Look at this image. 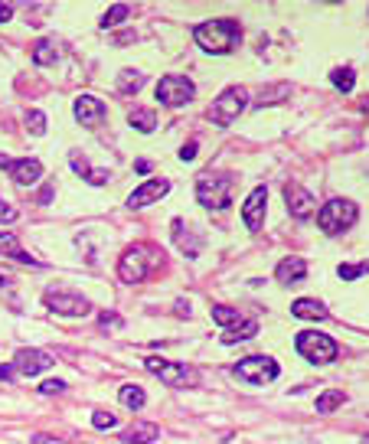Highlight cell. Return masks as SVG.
Wrapping results in <instances>:
<instances>
[{"instance_id":"d590c367","label":"cell","mask_w":369,"mask_h":444,"mask_svg":"<svg viewBox=\"0 0 369 444\" xmlns=\"http://www.w3.org/2000/svg\"><path fill=\"white\" fill-rule=\"evenodd\" d=\"M40 392H43V395L66 392V382H62V379H49V382H43V385H40Z\"/></svg>"},{"instance_id":"d4e9b609","label":"cell","mask_w":369,"mask_h":444,"mask_svg":"<svg viewBox=\"0 0 369 444\" xmlns=\"http://www.w3.org/2000/svg\"><path fill=\"white\" fill-rule=\"evenodd\" d=\"M131 128H138L144 131V134H151V131H157V115L151 108H134L131 111Z\"/></svg>"},{"instance_id":"c3c4849f","label":"cell","mask_w":369,"mask_h":444,"mask_svg":"<svg viewBox=\"0 0 369 444\" xmlns=\"http://www.w3.org/2000/svg\"><path fill=\"white\" fill-rule=\"evenodd\" d=\"M360 444H369V435H366V438H363V441H360Z\"/></svg>"},{"instance_id":"4fadbf2b","label":"cell","mask_w":369,"mask_h":444,"mask_svg":"<svg viewBox=\"0 0 369 444\" xmlns=\"http://www.w3.org/2000/svg\"><path fill=\"white\" fill-rule=\"evenodd\" d=\"M170 193V180H163V177H157V180H144L134 193L128 197V206L131 209H144V206H151V203H157V199H163Z\"/></svg>"},{"instance_id":"4dcf8cb0","label":"cell","mask_w":369,"mask_h":444,"mask_svg":"<svg viewBox=\"0 0 369 444\" xmlns=\"http://www.w3.org/2000/svg\"><path fill=\"white\" fill-rule=\"evenodd\" d=\"M330 82H334V88H340V92H353V86H356V72H353L350 66H344V69H334L330 72Z\"/></svg>"},{"instance_id":"30bf717a","label":"cell","mask_w":369,"mask_h":444,"mask_svg":"<svg viewBox=\"0 0 369 444\" xmlns=\"http://www.w3.org/2000/svg\"><path fill=\"white\" fill-rule=\"evenodd\" d=\"M193 95H197V86L187 76H163L157 82V102L167 108H183L187 102H193Z\"/></svg>"},{"instance_id":"603a6c76","label":"cell","mask_w":369,"mask_h":444,"mask_svg":"<svg viewBox=\"0 0 369 444\" xmlns=\"http://www.w3.org/2000/svg\"><path fill=\"white\" fill-rule=\"evenodd\" d=\"M252 337H258V320H242V324H235L232 330H226L219 340L226 343V346H232V343H242V340H252Z\"/></svg>"},{"instance_id":"d6a6232c","label":"cell","mask_w":369,"mask_h":444,"mask_svg":"<svg viewBox=\"0 0 369 444\" xmlns=\"http://www.w3.org/2000/svg\"><path fill=\"white\" fill-rule=\"evenodd\" d=\"M336 274H340L344 281H356V278L369 274V262H356V265H340V268H336Z\"/></svg>"},{"instance_id":"44dd1931","label":"cell","mask_w":369,"mask_h":444,"mask_svg":"<svg viewBox=\"0 0 369 444\" xmlns=\"http://www.w3.org/2000/svg\"><path fill=\"white\" fill-rule=\"evenodd\" d=\"M0 258H13V262H20V265H40L30 252H23L17 242V235H10V232H0Z\"/></svg>"},{"instance_id":"83f0119b","label":"cell","mask_w":369,"mask_h":444,"mask_svg":"<svg viewBox=\"0 0 369 444\" xmlns=\"http://www.w3.org/2000/svg\"><path fill=\"white\" fill-rule=\"evenodd\" d=\"M128 17H131V7H128V4H115V7L105 10V17L98 20V26H102V30H112V26L124 23Z\"/></svg>"},{"instance_id":"5bb4252c","label":"cell","mask_w":369,"mask_h":444,"mask_svg":"<svg viewBox=\"0 0 369 444\" xmlns=\"http://www.w3.org/2000/svg\"><path fill=\"white\" fill-rule=\"evenodd\" d=\"M265 209H268V189L265 187H255L242 206V222L249 226L252 232L262 229V222H265Z\"/></svg>"},{"instance_id":"2e32d148","label":"cell","mask_w":369,"mask_h":444,"mask_svg":"<svg viewBox=\"0 0 369 444\" xmlns=\"http://www.w3.org/2000/svg\"><path fill=\"white\" fill-rule=\"evenodd\" d=\"M7 173L13 177V183H20V187H33V183L43 180V163L36 160V157H23V160L10 163Z\"/></svg>"},{"instance_id":"d6986e66","label":"cell","mask_w":369,"mask_h":444,"mask_svg":"<svg viewBox=\"0 0 369 444\" xmlns=\"http://www.w3.org/2000/svg\"><path fill=\"white\" fill-rule=\"evenodd\" d=\"M160 438V428L154 425V421H134V425L124 428V435H121V441L124 444H151Z\"/></svg>"},{"instance_id":"277c9868","label":"cell","mask_w":369,"mask_h":444,"mask_svg":"<svg viewBox=\"0 0 369 444\" xmlns=\"http://www.w3.org/2000/svg\"><path fill=\"white\" fill-rule=\"evenodd\" d=\"M232 187H235V177H232V173H206V177H199V183H197V199L206 206V209H213V213L229 209Z\"/></svg>"},{"instance_id":"ac0fdd59","label":"cell","mask_w":369,"mask_h":444,"mask_svg":"<svg viewBox=\"0 0 369 444\" xmlns=\"http://www.w3.org/2000/svg\"><path fill=\"white\" fill-rule=\"evenodd\" d=\"M275 278H278L281 284H298V281H304V278H308V262H304V258H298V255L281 258V262H278V268H275Z\"/></svg>"},{"instance_id":"4316f807","label":"cell","mask_w":369,"mask_h":444,"mask_svg":"<svg viewBox=\"0 0 369 444\" xmlns=\"http://www.w3.org/2000/svg\"><path fill=\"white\" fill-rule=\"evenodd\" d=\"M344 402H346V395L340 392V389H327V392L317 395V411L320 415H330V411H336Z\"/></svg>"},{"instance_id":"f546056e","label":"cell","mask_w":369,"mask_h":444,"mask_svg":"<svg viewBox=\"0 0 369 444\" xmlns=\"http://www.w3.org/2000/svg\"><path fill=\"white\" fill-rule=\"evenodd\" d=\"M118 399H121V405H124V409H141V405H144L147 402V395H144V389H141V385H121V392H118Z\"/></svg>"},{"instance_id":"ee69618b","label":"cell","mask_w":369,"mask_h":444,"mask_svg":"<svg viewBox=\"0 0 369 444\" xmlns=\"http://www.w3.org/2000/svg\"><path fill=\"white\" fill-rule=\"evenodd\" d=\"M134 167H138V173H147V170H151V163H147V160H138Z\"/></svg>"},{"instance_id":"8fae6325","label":"cell","mask_w":369,"mask_h":444,"mask_svg":"<svg viewBox=\"0 0 369 444\" xmlns=\"http://www.w3.org/2000/svg\"><path fill=\"white\" fill-rule=\"evenodd\" d=\"M56 366V356H49L46 350H33V346H23L17 350L13 356V369H17V376H40L46 369Z\"/></svg>"},{"instance_id":"f35d334b","label":"cell","mask_w":369,"mask_h":444,"mask_svg":"<svg viewBox=\"0 0 369 444\" xmlns=\"http://www.w3.org/2000/svg\"><path fill=\"white\" fill-rule=\"evenodd\" d=\"M197 157V141H189V144L180 147V160H193Z\"/></svg>"},{"instance_id":"7a4b0ae2","label":"cell","mask_w":369,"mask_h":444,"mask_svg":"<svg viewBox=\"0 0 369 444\" xmlns=\"http://www.w3.org/2000/svg\"><path fill=\"white\" fill-rule=\"evenodd\" d=\"M160 262H163V258H160V248L151 245V242L131 245L128 252L121 255V262H118V278H121L124 284H138V281H144L147 274L154 271Z\"/></svg>"},{"instance_id":"9a60e30c","label":"cell","mask_w":369,"mask_h":444,"mask_svg":"<svg viewBox=\"0 0 369 444\" xmlns=\"http://www.w3.org/2000/svg\"><path fill=\"white\" fill-rule=\"evenodd\" d=\"M72 108H76V118L82 121L86 128H95V124H102V121H105V111H108L102 98H95V95H78Z\"/></svg>"},{"instance_id":"b9f144b4","label":"cell","mask_w":369,"mask_h":444,"mask_svg":"<svg viewBox=\"0 0 369 444\" xmlns=\"http://www.w3.org/2000/svg\"><path fill=\"white\" fill-rule=\"evenodd\" d=\"M52 193H56V187H43V193H40V203H49V199H52Z\"/></svg>"},{"instance_id":"7dc6e473","label":"cell","mask_w":369,"mask_h":444,"mask_svg":"<svg viewBox=\"0 0 369 444\" xmlns=\"http://www.w3.org/2000/svg\"><path fill=\"white\" fill-rule=\"evenodd\" d=\"M4 284H7V278H4V274H0V288H4Z\"/></svg>"},{"instance_id":"ffe728a7","label":"cell","mask_w":369,"mask_h":444,"mask_svg":"<svg viewBox=\"0 0 369 444\" xmlns=\"http://www.w3.org/2000/svg\"><path fill=\"white\" fill-rule=\"evenodd\" d=\"M291 314L300 317V320H327L330 310H327V304L324 300H317V298H298L291 304Z\"/></svg>"},{"instance_id":"ba28073f","label":"cell","mask_w":369,"mask_h":444,"mask_svg":"<svg viewBox=\"0 0 369 444\" xmlns=\"http://www.w3.org/2000/svg\"><path fill=\"white\" fill-rule=\"evenodd\" d=\"M144 366L160 376V382L173 385V389H187V385H197V369L187 366V363H173V359H163V356H147Z\"/></svg>"},{"instance_id":"484cf974","label":"cell","mask_w":369,"mask_h":444,"mask_svg":"<svg viewBox=\"0 0 369 444\" xmlns=\"http://www.w3.org/2000/svg\"><path fill=\"white\" fill-rule=\"evenodd\" d=\"M59 59V46L52 43V40H40L33 49V62L36 66H52V62Z\"/></svg>"},{"instance_id":"74e56055","label":"cell","mask_w":369,"mask_h":444,"mask_svg":"<svg viewBox=\"0 0 369 444\" xmlns=\"http://www.w3.org/2000/svg\"><path fill=\"white\" fill-rule=\"evenodd\" d=\"M13 219H17V206H10L0 199V222H13Z\"/></svg>"},{"instance_id":"7402d4cb","label":"cell","mask_w":369,"mask_h":444,"mask_svg":"<svg viewBox=\"0 0 369 444\" xmlns=\"http://www.w3.org/2000/svg\"><path fill=\"white\" fill-rule=\"evenodd\" d=\"M69 163H72V170H76L82 180H88L92 187H102V183H108V170H92V167H88V160L78 154V151H72V154H69Z\"/></svg>"},{"instance_id":"f1b7e54d","label":"cell","mask_w":369,"mask_h":444,"mask_svg":"<svg viewBox=\"0 0 369 444\" xmlns=\"http://www.w3.org/2000/svg\"><path fill=\"white\" fill-rule=\"evenodd\" d=\"M213 320L219 327H226V330H232L235 324H242V317L235 308H229V304H213Z\"/></svg>"},{"instance_id":"cb8c5ba5","label":"cell","mask_w":369,"mask_h":444,"mask_svg":"<svg viewBox=\"0 0 369 444\" xmlns=\"http://www.w3.org/2000/svg\"><path fill=\"white\" fill-rule=\"evenodd\" d=\"M141 86H144V72H138V69H121L118 72V92L121 95L141 92Z\"/></svg>"},{"instance_id":"7bdbcfd3","label":"cell","mask_w":369,"mask_h":444,"mask_svg":"<svg viewBox=\"0 0 369 444\" xmlns=\"http://www.w3.org/2000/svg\"><path fill=\"white\" fill-rule=\"evenodd\" d=\"M17 376V369L13 366H0V379H13Z\"/></svg>"},{"instance_id":"52a82bcc","label":"cell","mask_w":369,"mask_h":444,"mask_svg":"<svg viewBox=\"0 0 369 444\" xmlns=\"http://www.w3.org/2000/svg\"><path fill=\"white\" fill-rule=\"evenodd\" d=\"M232 373L242 379V382H252V385H265V382H275L281 366L275 363V356H265V353H258V356H245L239 359Z\"/></svg>"},{"instance_id":"8992f818","label":"cell","mask_w":369,"mask_h":444,"mask_svg":"<svg viewBox=\"0 0 369 444\" xmlns=\"http://www.w3.org/2000/svg\"><path fill=\"white\" fill-rule=\"evenodd\" d=\"M245 105H249V92L239 88V86H229L213 105H209V121L219 124V128H229L232 121H239V115L245 111Z\"/></svg>"},{"instance_id":"bcb514c9","label":"cell","mask_w":369,"mask_h":444,"mask_svg":"<svg viewBox=\"0 0 369 444\" xmlns=\"http://www.w3.org/2000/svg\"><path fill=\"white\" fill-rule=\"evenodd\" d=\"M363 111H366V115H369V98H366V102H363Z\"/></svg>"},{"instance_id":"8d00e7d4","label":"cell","mask_w":369,"mask_h":444,"mask_svg":"<svg viewBox=\"0 0 369 444\" xmlns=\"http://www.w3.org/2000/svg\"><path fill=\"white\" fill-rule=\"evenodd\" d=\"M121 324H124V320H121L118 314H108V310L98 317V327H102V330H108V327H121Z\"/></svg>"},{"instance_id":"6da1fadb","label":"cell","mask_w":369,"mask_h":444,"mask_svg":"<svg viewBox=\"0 0 369 444\" xmlns=\"http://www.w3.org/2000/svg\"><path fill=\"white\" fill-rule=\"evenodd\" d=\"M239 40H242V26L235 17H216L193 26V43L203 52H213V56L232 52L239 46Z\"/></svg>"},{"instance_id":"5b68a950","label":"cell","mask_w":369,"mask_h":444,"mask_svg":"<svg viewBox=\"0 0 369 444\" xmlns=\"http://www.w3.org/2000/svg\"><path fill=\"white\" fill-rule=\"evenodd\" d=\"M294 350L308 363H317V366H327V363H334L340 356V346L320 330H300L298 340H294Z\"/></svg>"},{"instance_id":"60d3db41","label":"cell","mask_w":369,"mask_h":444,"mask_svg":"<svg viewBox=\"0 0 369 444\" xmlns=\"http://www.w3.org/2000/svg\"><path fill=\"white\" fill-rule=\"evenodd\" d=\"M10 17H13V7H10V4H0V23H7Z\"/></svg>"},{"instance_id":"836d02e7","label":"cell","mask_w":369,"mask_h":444,"mask_svg":"<svg viewBox=\"0 0 369 444\" xmlns=\"http://www.w3.org/2000/svg\"><path fill=\"white\" fill-rule=\"evenodd\" d=\"M26 128H30V134H46V115L43 111H30V115H26Z\"/></svg>"},{"instance_id":"9c48e42d","label":"cell","mask_w":369,"mask_h":444,"mask_svg":"<svg viewBox=\"0 0 369 444\" xmlns=\"http://www.w3.org/2000/svg\"><path fill=\"white\" fill-rule=\"evenodd\" d=\"M46 308L52 314H62V317H88L92 314V300L76 294V291H62V288H49L46 291Z\"/></svg>"},{"instance_id":"e575fe53","label":"cell","mask_w":369,"mask_h":444,"mask_svg":"<svg viewBox=\"0 0 369 444\" xmlns=\"http://www.w3.org/2000/svg\"><path fill=\"white\" fill-rule=\"evenodd\" d=\"M92 425L98 428V431H105V428H115V425H118V419H115L112 411H102V409H98V411H92Z\"/></svg>"},{"instance_id":"7c38bea8","label":"cell","mask_w":369,"mask_h":444,"mask_svg":"<svg viewBox=\"0 0 369 444\" xmlns=\"http://www.w3.org/2000/svg\"><path fill=\"white\" fill-rule=\"evenodd\" d=\"M284 199H288V209H291L294 219H310L317 213V199L310 189H304L300 183H288L284 187Z\"/></svg>"},{"instance_id":"3957f363","label":"cell","mask_w":369,"mask_h":444,"mask_svg":"<svg viewBox=\"0 0 369 444\" xmlns=\"http://www.w3.org/2000/svg\"><path fill=\"white\" fill-rule=\"evenodd\" d=\"M356 219H360V206L344 197L327 199L317 209V226L324 235H340V232H346L350 226H356Z\"/></svg>"},{"instance_id":"e0dca14e","label":"cell","mask_w":369,"mask_h":444,"mask_svg":"<svg viewBox=\"0 0 369 444\" xmlns=\"http://www.w3.org/2000/svg\"><path fill=\"white\" fill-rule=\"evenodd\" d=\"M170 229H173V242H177V248H183V255L197 258L199 248H203V239L197 235V229H193L189 222H183V219H173Z\"/></svg>"},{"instance_id":"f6af8a7d","label":"cell","mask_w":369,"mask_h":444,"mask_svg":"<svg viewBox=\"0 0 369 444\" xmlns=\"http://www.w3.org/2000/svg\"><path fill=\"white\" fill-rule=\"evenodd\" d=\"M10 163H13V160H10V157H7V154H0V167H4V170H7Z\"/></svg>"},{"instance_id":"ab89813d","label":"cell","mask_w":369,"mask_h":444,"mask_svg":"<svg viewBox=\"0 0 369 444\" xmlns=\"http://www.w3.org/2000/svg\"><path fill=\"white\" fill-rule=\"evenodd\" d=\"M33 444H69V441H62L56 435H33Z\"/></svg>"},{"instance_id":"1f68e13d","label":"cell","mask_w":369,"mask_h":444,"mask_svg":"<svg viewBox=\"0 0 369 444\" xmlns=\"http://www.w3.org/2000/svg\"><path fill=\"white\" fill-rule=\"evenodd\" d=\"M291 92V86L288 82H281V86H271V88H262V95H258V105H275V102H284V95Z\"/></svg>"}]
</instances>
